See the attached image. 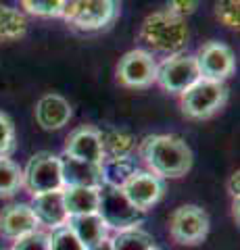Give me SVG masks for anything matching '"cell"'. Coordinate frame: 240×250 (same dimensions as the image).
<instances>
[{"label": "cell", "mask_w": 240, "mask_h": 250, "mask_svg": "<svg viewBox=\"0 0 240 250\" xmlns=\"http://www.w3.org/2000/svg\"><path fill=\"white\" fill-rule=\"evenodd\" d=\"M61 175H63V188L73 186V188H100L103 186V167L96 163L80 161L73 156L61 154Z\"/></svg>", "instance_id": "cell-14"}, {"label": "cell", "mask_w": 240, "mask_h": 250, "mask_svg": "<svg viewBox=\"0 0 240 250\" xmlns=\"http://www.w3.org/2000/svg\"><path fill=\"white\" fill-rule=\"evenodd\" d=\"M100 219L109 229H130V228H140L144 221V213L138 210L131 202L126 198L121 188H115L109 184H103L98 188V210Z\"/></svg>", "instance_id": "cell-5"}, {"label": "cell", "mask_w": 240, "mask_h": 250, "mask_svg": "<svg viewBox=\"0 0 240 250\" xmlns=\"http://www.w3.org/2000/svg\"><path fill=\"white\" fill-rule=\"evenodd\" d=\"M48 246L50 250H86L67 225L59 229H52V233H48Z\"/></svg>", "instance_id": "cell-25"}, {"label": "cell", "mask_w": 240, "mask_h": 250, "mask_svg": "<svg viewBox=\"0 0 240 250\" xmlns=\"http://www.w3.org/2000/svg\"><path fill=\"white\" fill-rule=\"evenodd\" d=\"M103 184H109L115 188H121L130 179V175L136 171V163L130 159H109L103 161Z\"/></svg>", "instance_id": "cell-22"}, {"label": "cell", "mask_w": 240, "mask_h": 250, "mask_svg": "<svg viewBox=\"0 0 240 250\" xmlns=\"http://www.w3.org/2000/svg\"><path fill=\"white\" fill-rule=\"evenodd\" d=\"M63 154L103 165L105 159H103V144H100V129L94 127V125H80L67 136Z\"/></svg>", "instance_id": "cell-12"}, {"label": "cell", "mask_w": 240, "mask_h": 250, "mask_svg": "<svg viewBox=\"0 0 240 250\" xmlns=\"http://www.w3.org/2000/svg\"><path fill=\"white\" fill-rule=\"evenodd\" d=\"M154 246V240L149 231L140 228H130L117 231V236L111 238L113 250H151Z\"/></svg>", "instance_id": "cell-21"}, {"label": "cell", "mask_w": 240, "mask_h": 250, "mask_svg": "<svg viewBox=\"0 0 240 250\" xmlns=\"http://www.w3.org/2000/svg\"><path fill=\"white\" fill-rule=\"evenodd\" d=\"M71 119V104L61 94H46L36 104V121L42 129H61Z\"/></svg>", "instance_id": "cell-16"}, {"label": "cell", "mask_w": 240, "mask_h": 250, "mask_svg": "<svg viewBox=\"0 0 240 250\" xmlns=\"http://www.w3.org/2000/svg\"><path fill=\"white\" fill-rule=\"evenodd\" d=\"M67 228L73 231V236L80 240V244L84 248H92L98 242H103L107 238L109 228L105 225V221L100 219L98 213H90V215H77V217H69L67 219Z\"/></svg>", "instance_id": "cell-17"}, {"label": "cell", "mask_w": 240, "mask_h": 250, "mask_svg": "<svg viewBox=\"0 0 240 250\" xmlns=\"http://www.w3.org/2000/svg\"><path fill=\"white\" fill-rule=\"evenodd\" d=\"M240 0H218L215 2V17L221 21V25L230 29H238L240 17H238Z\"/></svg>", "instance_id": "cell-26"}, {"label": "cell", "mask_w": 240, "mask_h": 250, "mask_svg": "<svg viewBox=\"0 0 240 250\" xmlns=\"http://www.w3.org/2000/svg\"><path fill=\"white\" fill-rule=\"evenodd\" d=\"M196 80H200V75L192 54L177 52L157 65V83L169 94H182Z\"/></svg>", "instance_id": "cell-8"}, {"label": "cell", "mask_w": 240, "mask_h": 250, "mask_svg": "<svg viewBox=\"0 0 240 250\" xmlns=\"http://www.w3.org/2000/svg\"><path fill=\"white\" fill-rule=\"evenodd\" d=\"M228 103V88L223 82L196 80L188 90L180 94L182 113L190 119H209Z\"/></svg>", "instance_id": "cell-4"}, {"label": "cell", "mask_w": 240, "mask_h": 250, "mask_svg": "<svg viewBox=\"0 0 240 250\" xmlns=\"http://www.w3.org/2000/svg\"><path fill=\"white\" fill-rule=\"evenodd\" d=\"M11 250H50L48 246V233L36 229L27 236L15 240V246Z\"/></svg>", "instance_id": "cell-28"}, {"label": "cell", "mask_w": 240, "mask_h": 250, "mask_svg": "<svg viewBox=\"0 0 240 250\" xmlns=\"http://www.w3.org/2000/svg\"><path fill=\"white\" fill-rule=\"evenodd\" d=\"M88 250H113V248H111V240L105 238L103 242H98L96 246H92V248H88Z\"/></svg>", "instance_id": "cell-31"}, {"label": "cell", "mask_w": 240, "mask_h": 250, "mask_svg": "<svg viewBox=\"0 0 240 250\" xmlns=\"http://www.w3.org/2000/svg\"><path fill=\"white\" fill-rule=\"evenodd\" d=\"M195 59H196L198 75L203 77V80L223 82L226 77L234 73V67H236V59H234L232 48L228 44L215 42V40L200 46Z\"/></svg>", "instance_id": "cell-10"}, {"label": "cell", "mask_w": 240, "mask_h": 250, "mask_svg": "<svg viewBox=\"0 0 240 250\" xmlns=\"http://www.w3.org/2000/svg\"><path fill=\"white\" fill-rule=\"evenodd\" d=\"M119 9V0H65L61 17L75 29L100 31L117 21Z\"/></svg>", "instance_id": "cell-3"}, {"label": "cell", "mask_w": 240, "mask_h": 250, "mask_svg": "<svg viewBox=\"0 0 240 250\" xmlns=\"http://www.w3.org/2000/svg\"><path fill=\"white\" fill-rule=\"evenodd\" d=\"M238 179H240V173L236 171V173L230 175V182H228V188H230V194L234 198H238Z\"/></svg>", "instance_id": "cell-30"}, {"label": "cell", "mask_w": 240, "mask_h": 250, "mask_svg": "<svg viewBox=\"0 0 240 250\" xmlns=\"http://www.w3.org/2000/svg\"><path fill=\"white\" fill-rule=\"evenodd\" d=\"M19 4L36 17H61L65 9V0H19Z\"/></svg>", "instance_id": "cell-24"}, {"label": "cell", "mask_w": 240, "mask_h": 250, "mask_svg": "<svg viewBox=\"0 0 240 250\" xmlns=\"http://www.w3.org/2000/svg\"><path fill=\"white\" fill-rule=\"evenodd\" d=\"M138 152L149 165L151 173L163 177H182L192 169V150L184 138L174 134L146 136L142 138Z\"/></svg>", "instance_id": "cell-1"}, {"label": "cell", "mask_w": 240, "mask_h": 250, "mask_svg": "<svg viewBox=\"0 0 240 250\" xmlns=\"http://www.w3.org/2000/svg\"><path fill=\"white\" fill-rule=\"evenodd\" d=\"M23 186V171L9 156H0V198H9Z\"/></svg>", "instance_id": "cell-23"}, {"label": "cell", "mask_w": 240, "mask_h": 250, "mask_svg": "<svg viewBox=\"0 0 240 250\" xmlns=\"http://www.w3.org/2000/svg\"><path fill=\"white\" fill-rule=\"evenodd\" d=\"M15 125L11 117L0 111V156H9L15 152Z\"/></svg>", "instance_id": "cell-27"}, {"label": "cell", "mask_w": 240, "mask_h": 250, "mask_svg": "<svg viewBox=\"0 0 240 250\" xmlns=\"http://www.w3.org/2000/svg\"><path fill=\"white\" fill-rule=\"evenodd\" d=\"M23 186L32 194L63 190V175H61L59 156L46 150L36 152L27 161V167L23 171Z\"/></svg>", "instance_id": "cell-7"}, {"label": "cell", "mask_w": 240, "mask_h": 250, "mask_svg": "<svg viewBox=\"0 0 240 250\" xmlns=\"http://www.w3.org/2000/svg\"><path fill=\"white\" fill-rule=\"evenodd\" d=\"M151 250H161V248H157V246H153V248H151Z\"/></svg>", "instance_id": "cell-32"}, {"label": "cell", "mask_w": 240, "mask_h": 250, "mask_svg": "<svg viewBox=\"0 0 240 250\" xmlns=\"http://www.w3.org/2000/svg\"><path fill=\"white\" fill-rule=\"evenodd\" d=\"M211 229V221L205 208L196 205L177 207L169 217V233L180 246H198L203 244Z\"/></svg>", "instance_id": "cell-6"}, {"label": "cell", "mask_w": 240, "mask_h": 250, "mask_svg": "<svg viewBox=\"0 0 240 250\" xmlns=\"http://www.w3.org/2000/svg\"><path fill=\"white\" fill-rule=\"evenodd\" d=\"M138 40L154 52H163L172 57V54L184 50L186 42H188V25L174 13L157 11L142 21Z\"/></svg>", "instance_id": "cell-2"}, {"label": "cell", "mask_w": 240, "mask_h": 250, "mask_svg": "<svg viewBox=\"0 0 240 250\" xmlns=\"http://www.w3.org/2000/svg\"><path fill=\"white\" fill-rule=\"evenodd\" d=\"M196 2H198V0H167V11L184 19L186 15L195 13Z\"/></svg>", "instance_id": "cell-29"}, {"label": "cell", "mask_w": 240, "mask_h": 250, "mask_svg": "<svg viewBox=\"0 0 240 250\" xmlns=\"http://www.w3.org/2000/svg\"><path fill=\"white\" fill-rule=\"evenodd\" d=\"M32 210L38 219L40 225H46L50 229H59L67 225V210H65V202H63V190H55V192H42V194H34L32 198Z\"/></svg>", "instance_id": "cell-15"}, {"label": "cell", "mask_w": 240, "mask_h": 250, "mask_svg": "<svg viewBox=\"0 0 240 250\" xmlns=\"http://www.w3.org/2000/svg\"><path fill=\"white\" fill-rule=\"evenodd\" d=\"M27 19L25 15L11 9V6L0 4V42H13L25 36Z\"/></svg>", "instance_id": "cell-20"}, {"label": "cell", "mask_w": 240, "mask_h": 250, "mask_svg": "<svg viewBox=\"0 0 240 250\" xmlns=\"http://www.w3.org/2000/svg\"><path fill=\"white\" fill-rule=\"evenodd\" d=\"M121 192L126 194V198L134 205L138 210L146 213L151 207L163 198L165 194V182L159 175L151 173V171H140L136 169L130 175V179L121 186Z\"/></svg>", "instance_id": "cell-11"}, {"label": "cell", "mask_w": 240, "mask_h": 250, "mask_svg": "<svg viewBox=\"0 0 240 250\" xmlns=\"http://www.w3.org/2000/svg\"><path fill=\"white\" fill-rule=\"evenodd\" d=\"M63 202L69 217L90 215L98 210V188H63Z\"/></svg>", "instance_id": "cell-19"}, {"label": "cell", "mask_w": 240, "mask_h": 250, "mask_svg": "<svg viewBox=\"0 0 240 250\" xmlns=\"http://www.w3.org/2000/svg\"><path fill=\"white\" fill-rule=\"evenodd\" d=\"M117 82L134 90L153 85L157 82V62H154L153 54L142 48L126 52L117 65Z\"/></svg>", "instance_id": "cell-9"}, {"label": "cell", "mask_w": 240, "mask_h": 250, "mask_svg": "<svg viewBox=\"0 0 240 250\" xmlns=\"http://www.w3.org/2000/svg\"><path fill=\"white\" fill-rule=\"evenodd\" d=\"M100 144H103V159H128L136 150V138L131 131L121 127L100 129Z\"/></svg>", "instance_id": "cell-18"}, {"label": "cell", "mask_w": 240, "mask_h": 250, "mask_svg": "<svg viewBox=\"0 0 240 250\" xmlns=\"http://www.w3.org/2000/svg\"><path fill=\"white\" fill-rule=\"evenodd\" d=\"M40 228L34 210L25 202H15L0 213V233L9 240H19Z\"/></svg>", "instance_id": "cell-13"}]
</instances>
